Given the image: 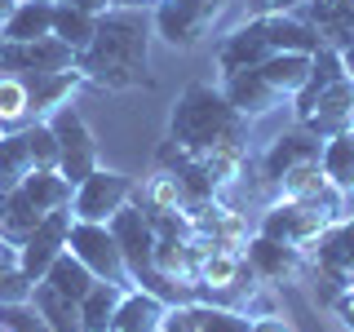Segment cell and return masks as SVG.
Instances as JSON below:
<instances>
[{
  "instance_id": "1",
  "label": "cell",
  "mask_w": 354,
  "mask_h": 332,
  "mask_svg": "<svg viewBox=\"0 0 354 332\" xmlns=\"http://www.w3.org/2000/svg\"><path fill=\"white\" fill-rule=\"evenodd\" d=\"M151 36L155 18L147 9H106L97 18L88 49L75 53V71L84 75V84L111 89V93L151 89Z\"/></svg>"
},
{
  "instance_id": "2",
  "label": "cell",
  "mask_w": 354,
  "mask_h": 332,
  "mask_svg": "<svg viewBox=\"0 0 354 332\" xmlns=\"http://www.w3.org/2000/svg\"><path fill=\"white\" fill-rule=\"evenodd\" d=\"M248 124L226 93L213 84H186L177 98L173 120H169V142H177L195 160H213V155H248Z\"/></svg>"
},
{
  "instance_id": "3",
  "label": "cell",
  "mask_w": 354,
  "mask_h": 332,
  "mask_svg": "<svg viewBox=\"0 0 354 332\" xmlns=\"http://www.w3.org/2000/svg\"><path fill=\"white\" fill-rule=\"evenodd\" d=\"M230 9V0H160L155 9V36L173 49H191L213 31V22Z\"/></svg>"
},
{
  "instance_id": "4",
  "label": "cell",
  "mask_w": 354,
  "mask_h": 332,
  "mask_svg": "<svg viewBox=\"0 0 354 332\" xmlns=\"http://www.w3.org/2000/svg\"><path fill=\"white\" fill-rule=\"evenodd\" d=\"M49 129L58 138V173L71 186H80L88 173L97 169V138L84 124V116L71 102H62L58 111H49Z\"/></svg>"
},
{
  "instance_id": "5",
  "label": "cell",
  "mask_w": 354,
  "mask_h": 332,
  "mask_svg": "<svg viewBox=\"0 0 354 332\" xmlns=\"http://www.w3.org/2000/svg\"><path fill=\"white\" fill-rule=\"evenodd\" d=\"M332 221H341L337 213H328V208H319V204H301V199H279V204H270L261 213V226H257V235L266 239H279L288 243V248H310L324 230L332 226Z\"/></svg>"
},
{
  "instance_id": "6",
  "label": "cell",
  "mask_w": 354,
  "mask_h": 332,
  "mask_svg": "<svg viewBox=\"0 0 354 332\" xmlns=\"http://www.w3.org/2000/svg\"><path fill=\"white\" fill-rule=\"evenodd\" d=\"M66 248H71L102 284L133 288V275H129V266H124V252H120V243H115V235H111L106 221H71V239H66Z\"/></svg>"
},
{
  "instance_id": "7",
  "label": "cell",
  "mask_w": 354,
  "mask_h": 332,
  "mask_svg": "<svg viewBox=\"0 0 354 332\" xmlns=\"http://www.w3.org/2000/svg\"><path fill=\"white\" fill-rule=\"evenodd\" d=\"M133 195H138V182H133V177L111 173V169H93L71 195V217L75 221H111Z\"/></svg>"
},
{
  "instance_id": "8",
  "label": "cell",
  "mask_w": 354,
  "mask_h": 332,
  "mask_svg": "<svg viewBox=\"0 0 354 332\" xmlns=\"http://www.w3.org/2000/svg\"><path fill=\"white\" fill-rule=\"evenodd\" d=\"M71 221H75V217H71V208H62V213H44L40 226L18 243V270L27 275V279H44V270H49V266L66 252V239H71Z\"/></svg>"
},
{
  "instance_id": "9",
  "label": "cell",
  "mask_w": 354,
  "mask_h": 332,
  "mask_svg": "<svg viewBox=\"0 0 354 332\" xmlns=\"http://www.w3.org/2000/svg\"><path fill=\"white\" fill-rule=\"evenodd\" d=\"M0 71H75V49L58 36L44 40H0Z\"/></svg>"
},
{
  "instance_id": "10",
  "label": "cell",
  "mask_w": 354,
  "mask_h": 332,
  "mask_svg": "<svg viewBox=\"0 0 354 332\" xmlns=\"http://www.w3.org/2000/svg\"><path fill=\"white\" fill-rule=\"evenodd\" d=\"M221 93H226V102L235 107L243 120H261L283 102V93L266 84V75L257 66H248V71H221Z\"/></svg>"
},
{
  "instance_id": "11",
  "label": "cell",
  "mask_w": 354,
  "mask_h": 332,
  "mask_svg": "<svg viewBox=\"0 0 354 332\" xmlns=\"http://www.w3.org/2000/svg\"><path fill=\"white\" fill-rule=\"evenodd\" d=\"M319 160H324V142L297 124L292 133H279V138L270 142V151L261 155V173H266V182H279L297 164H319Z\"/></svg>"
},
{
  "instance_id": "12",
  "label": "cell",
  "mask_w": 354,
  "mask_h": 332,
  "mask_svg": "<svg viewBox=\"0 0 354 332\" xmlns=\"http://www.w3.org/2000/svg\"><path fill=\"white\" fill-rule=\"evenodd\" d=\"M243 261H248V270L257 275V279L283 284V279H292V275L306 266V252L301 248H288V243H279V239L252 235L248 243H243Z\"/></svg>"
},
{
  "instance_id": "13",
  "label": "cell",
  "mask_w": 354,
  "mask_h": 332,
  "mask_svg": "<svg viewBox=\"0 0 354 332\" xmlns=\"http://www.w3.org/2000/svg\"><path fill=\"white\" fill-rule=\"evenodd\" d=\"M306 252L315 257V266H319L324 275H332L337 284H346V275L354 270V217L332 221V226H328L315 243H310Z\"/></svg>"
},
{
  "instance_id": "14",
  "label": "cell",
  "mask_w": 354,
  "mask_h": 332,
  "mask_svg": "<svg viewBox=\"0 0 354 332\" xmlns=\"http://www.w3.org/2000/svg\"><path fill=\"white\" fill-rule=\"evenodd\" d=\"M310 27L319 31V40H324V49H346L354 40V0H310V5L297 9Z\"/></svg>"
},
{
  "instance_id": "15",
  "label": "cell",
  "mask_w": 354,
  "mask_h": 332,
  "mask_svg": "<svg viewBox=\"0 0 354 332\" xmlns=\"http://www.w3.org/2000/svg\"><path fill=\"white\" fill-rule=\"evenodd\" d=\"M169 324L177 332H248L252 319L243 310H226V306H208V302H186L169 310Z\"/></svg>"
},
{
  "instance_id": "16",
  "label": "cell",
  "mask_w": 354,
  "mask_h": 332,
  "mask_svg": "<svg viewBox=\"0 0 354 332\" xmlns=\"http://www.w3.org/2000/svg\"><path fill=\"white\" fill-rule=\"evenodd\" d=\"M257 22H261V36L274 53H310V58H315V53L324 49L319 31L310 27L301 14H261Z\"/></svg>"
},
{
  "instance_id": "17",
  "label": "cell",
  "mask_w": 354,
  "mask_h": 332,
  "mask_svg": "<svg viewBox=\"0 0 354 332\" xmlns=\"http://www.w3.org/2000/svg\"><path fill=\"white\" fill-rule=\"evenodd\" d=\"M169 310L173 306L164 297H155V293L133 284L124 293V302H120V310H115V319H111V332H160Z\"/></svg>"
},
{
  "instance_id": "18",
  "label": "cell",
  "mask_w": 354,
  "mask_h": 332,
  "mask_svg": "<svg viewBox=\"0 0 354 332\" xmlns=\"http://www.w3.org/2000/svg\"><path fill=\"white\" fill-rule=\"evenodd\" d=\"M270 53L274 49L261 36V22L248 18L243 27H235L226 40L217 44V66H221V71H248V66H261Z\"/></svg>"
},
{
  "instance_id": "19",
  "label": "cell",
  "mask_w": 354,
  "mask_h": 332,
  "mask_svg": "<svg viewBox=\"0 0 354 332\" xmlns=\"http://www.w3.org/2000/svg\"><path fill=\"white\" fill-rule=\"evenodd\" d=\"M53 14H58V0H18L14 18L0 27V40H44V36H53Z\"/></svg>"
},
{
  "instance_id": "20",
  "label": "cell",
  "mask_w": 354,
  "mask_h": 332,
  "mask_svg": "<svg viewBox=\"0 0 354 332\" xmlns=\"http://www.w3.org/2000/svg\"><path fill=\"white\" fill-rule=\"evenodd\" d=\"M36 173V160H31V142H27V129H14V133H0V195L18 191L27 177Z\"/></svg>"
},
{
  "instance_id": "21",
  "label": "cell",
  "mask_w": 354,
  "mask_h": 332,
  "mask_svg": "<svg viewBox=\"0 0 354 332\" xmlns=\"http://www.w3.org/2000/svg\"><path fill=\"white\" fill-rule=\"evenodd\" d=\"M22 195L31 199V204L40 208V213H62V208H71V195H75V186L66 182V177L58 169H36L27 177V182L18 186Z\"/></svg>"
},
{
  "instance_id": "22",
  "label": "cell",
  "mask_w": 354,
  "mask_h": 332,
  "mask_svg": "<svg viewBox=\"0 0 354 332\" xmlns=\"http://www.w3.org/2000/svg\"><path fill=\"white\" fill-rule=\"evenodd\" d=\"M310 53H270L257 71L266 75V84L270 89H279L283 98H297L306 89V80H310Z\"/></svg>"
},
{
  "instance_id": "23",
  "label": "cell",
  "mask_w": 354,
  "mask_h": 332,
  "mask_svg": "<svg viewBox=\"0 0 354 332\" xmlns=\"http://www.w3.org/2000/svg\"><path fill=\"white\" fill-rule=\"evenodd\" d=\"M31 306L40 310V319L49 324V332H84L80 328V302L53 293L44 279H36V288H31Z\"/></svg>"
},
{
  "instance_id": "24",
  "label": "cell",
  "mask_w": 354,
  "mask_h": 332,
  "mask_svg": "<svg viewBox=\"0 0 354 332\" xmlns=\"http://www.w3.org/2000/svg\"><path fill=\"white\" fill-rule=\"evenodd\" d=\"M44 284H49V288H53V293H62V297H71V302H84V297H88V288H93V284H97V275H93V270H88V266H84L80 257H75V252H71V248H66V252H62V257H58V261H53V266H49V270H44Z\"/></svg>"
},
{
  "instance_id": "25",
  "label": "cell",
  "mask_w": 354,
  "mask_h": 332,
  "mask_svg": "<svg viewBox=\"0 0 354 332\" xmlns=\"http://www.w3.org/2000/svg\"><path fill=\"white\" fill-rule=\"evenodd\" d=\"M324 173H328V182L337 186L346 199H354V129L346 133H337V138H328L324 142Z\"/></svg>"
},
{
  "instance_id": "26",
  "label": "cell",
  "mask_w": 354,
  "mask_h": 332,
  "mask_svg": "<svg viewBox=\"0 0 354 332\" xmlns=\"http://www.w3.org/2000/svg\"><path fill=\"white\" fill-rule=\"evenodd\" d=\"M124 293H129V288L97 279L93 288H88V297L80 302V328H84V332H111V319H115V310H120V302H124Z\"/></svg>"
},
{
  "instance_id": "27",
  "label": "cell",
  "mask_w": 354,
  "mask_h": 332,
  "mask_svg": "<svg viewBox=\"0 0 354 332\" xmlns=\"http://www.w3.org/2000/svg\"><path fill=\"white\" fill-rule=\"evenodd\" d=\"M0 208H5V221H0V239H9L14 248H18V243H22V239H27L31 230H36L40 221H44V213H40V208L31 204V199L22 195V191L0 195Z\"/></svg>"
},
{
  "instance_id": "28",
  "label": "cell",
  "mask_w": 354,
  "mask_h": 332,
  "mask_svg": "<svg viewBox=\"0 0 354 332\" xmlns=\"http://www.w3.org/2000/svg\"><path fill=\"white\" fill-rule=\"evenodd\" d=\"M0 124H5V129H27V124H36L31 93H27V84H22V75H14V71L0 75Z\"/></svg>"
},
{
  "instance_id": "29",
  "label": "cell",
  "mask_w": 354,
  "mask_h": 332,
  "mask_svg": "<svg viewBox=\"0 0 354 332\" xmlns=\"http://www.w3.org/2000/svg\"><path fill=\"white\" fill-rule=\"evenodd\" d=\"M93 31H97V14H84V9L62 5V0H58V14H53V36H58L62 44H71V49L80 53V49H88Z\"/></svg>"
},
{
  "instance_id": "30",
  "label": "cell",
  "mask_w": 354,
  "mask_h": 332,
  "mask_svg": "<svg viewBox=\"0 0 354 332\" xmlns=\"http://www.w3.org/2000/svg\"><path fill=\"white\" fill-rule=\"evenodd\" d=\"M147 204H151V208H186V213H191V199H186L182 182H177L173 173H164V169L151 177V186H147Z\"/></svg>"
},
{
  "instance_id": "31",
  "label": "cell",
  "mask_w": 354,
  "mask_h": 332,
  "mask_svg": "<svg viewBox=\"0 0 354 332\" xmlns=\"http://www.w3.org/2000/svg\"><path fill=\"white\" fill-rule=\"evenodd\" d=\"M27 142H31V160H36V169H58V138H53L49 120L27 124Z\"/></svg>"
},
{
  "instance_id": "32",
  "label": "cell",
  "mask_w": 354,
  "mask_h": 332,
  "mask_svg": "<svg viewBox=\"0 0 354 332\" xmlns=\"http://www.w3.org/2000/svg\"><path fill=\"white\" fill-rule=\"evenodd\" d=\"M0 328H5V332H49V324L40 319V310L31 306V302L0 306Z\"/></svg>"
},
{
  "instance_id": "33",
  "label": "cell",
  "mask_w": 354,
  "mask_h": 332,
  "mask_svg": "<svg viewBox=\"0 0 354 332\" xmlns=\"http://www.w3.org/2000/svg\"><path fill=\"white\" fill-rule=\"evenodd\" d=\"M31 288H36V279H27L18 266H5V270H0V306H9V302H31Z\"/></svg>"
},
{
  "instance_id": "34",
  "label": "cell",
  "mask_w": 354,
  "mask_h": 332,
  "mask_svg": "<svg viewBox=\"0 0 354 332\" xmlns=\"http://www.w3.org/2000/svg\"><path fill=\"white\" fill-rule=\"evenodd\" d=\"M310 0H248V18H261V14H297Z\"/></svg>"
},
{
  "instance_id": "35",
  "label": "cell",
  "mask_w": 354,
  "mask_h": 332,
  "mask_svg": "<svg viewBox=\"0 0 354 332\" xmlns=\"http://www.w3.org/2000/svg\"><path fill=\"white\" fill-rule=\"evenodd\" d=\"M332 310H337V315H341V324H346V328L354 332V293H350V288H346V293H337Z\"/></svg>"
},
{
  "instance_id": "36",
  "label": "cell",
  "mask_w": 354,
  "mask_h": 332,
  "mask_svg": "<svg viewBox=\"0 0 354 332\" xmlns=\"http://www.w3.org/2000/svg\"><path fill=\"white\" fill-rule=\"evenodd\" d=\"M248 332H292V328H288L279 315H261V319H252V328H248Z\"/></svg>"
},
{
  "instance_id": "37",
  "label": "cell",
  "mask_w": 354,
  "mask_h": 332,
  "mask_svg": "<svg viewBox=\"0 0 354 332\" xmlns=\"http://www.w3.org/2000/svg\"><path fill=\"white\" fill-rule=\"evenodd\" d=\"M62 5H75V9H84V14H97V18H102L106 9H111V0H62Z\"/></svg>"
},
{
  "instance_id": "38",
  "label": "cell",
  "mask_w": 354,
  "mask_h": 332,
  "mask_svg": "<svg viewBox=\"0 0 354 332\" xmlns=\"http://www.w3.org/2000/svg\"><path fill=\"white\" fill-rule=\"evenodd\" d=\"M111 9H147V14H155L160 0H111Z\"/></svg>"
},
{
  "instance_id": "39",
  "label": "cell",
  "mask_w": 354,
  "mask_h": 332,
  "mask_svg": "<svg viewBox=\"0 0 354 332\" xmlns=\"http://www.w3.org/2000/svg\"><path fill=\"white\" fill-rule=\"evenodd\" d=\"M341 66H346V75L354 80V40L346 44V49H341Z\"/></svg>"
},
{
  "instance_id": "40",
  "label": "cell",
  "mask_w": 354,
  "mask_h": 332,
  "mask_svg": "<svg viewBox=\"0 0 354 332\" xmlns=\"http://www.w3.org/2000/svg\"><path fill=\"white\" fill-rule=\"evenodd\" d=\"M14 9H18V0H0V27L14 18Z\"/></svg>"
},
{
  "instance_id": "41",
  "label": "cell",
  "mask_w": 354,
  "mask_h": 332,
  "mask_svg": "<svg viewBox=\"0 0 354 332\" xmlns=\"http://www.w3.org/2000/svg\"><path fill=\"white\" fill-rule=\"evenodd\" d=\"M0 221H5V208H0Z\"/></svg>"
},
{
  "instance_id": "42",
  "label": "cell",
  "mask_w": 354,
  "mask_h": 332,
  "mask_svg": "<svg viewBox=\"0 0 354 332\" xmlns=\"http://www.w3.org/2000/svg\"><path fill=\"white\" fill-rule=\"evenodd\" d=\"M0 332H5V328H0Z\"/></svg>"
}]
</instances>
